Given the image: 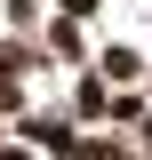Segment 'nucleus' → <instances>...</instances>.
I'll return each mask as SVG.
<instances>
[{
	"label": "nucleus",
	"instance_id": "1",
	"mask_svg": "<svg viewBox=\"0 0 152 160\" xmlns=\"http://www.w3.org/2000/svg\"><path fill=\"white\" fill-rule=\"evenodd\" d=\"M144 136H152V120H144Z\"/></svg>",
	"mask_w": 152,
	"mask_h": 160
}]
</instances>
